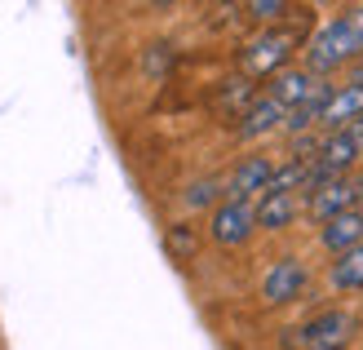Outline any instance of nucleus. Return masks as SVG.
<instances>
[{"label": "nucleus", "mask_w": 363, "mask_h": 350, "mask_svg": "<svg viewBox=\"0 0 363 350\" xmlns=\"http://www.w3.org/2000/svg\"><path fill=\"white\" fill-rule=\"evenodd\" d=\"M306 40L301 27H266L240 49V67L248 80H275L279 71H288V58L297 53V45Z\"/></svg>", "instance_id": "1"}, {"label": "nucleus", "mask_w": 363, "mask_h": 350, "mask_svg": "<svg viewBox=\"0 0 363 350\" xmlns=\"http://www.w3.org/2000/svg\"><path fill=\"white\" fill-rule=\"evenodd\" d=\"M359 53H363V35L354 31L350 18L341 13V18L323 23L311 35V45H306V71H311V76H323V71H337V67L354 62Z\"/></svg>", "instance_id": "2"}, {"label": "nucleus", "mask_w": 363, "mask_h": 350, "mask_svg": "<svg viewBox=\"0 0 363 350\" xmlns=\"http://www.w3.org/2000/svg\"><path fill=\"white\" fill-rule=\"evenodd\" d=\"M350 341H354V319L346 310H319L315 319H306L297 328L301 350H346Z\"/></svg>", "instance_id": "3"}, {"label": "nucleus", "mask_w": 363, "mask_h": 350, "mask_svg": "<svg viewBox=\"0 0 363 350\" xmlns=\"http://www.w3.org/2000/svg\"><path fill=\"white\" fill-rule=\"evenodd\" d=\"M257 231V209L252 204H240V199H222L208 217V239L222 248H235V244H248V235Z\"/></svg>", "instance_id": "4"}, {"label": "nucleus", "mask_w": 363, "mask_h": 350, "mask_svg": "<svg viewBox=\"0 0 363 350\" xmlns=\"http://www.w3.org/2000/svg\"><path fill=\"white\" fill-rule=\"evenodd\" d=\"M279 164L270 155H248L235 164V173L226 177V199H240V204H257V199L270 191V177H275Z\"/></svg>", "instance_id": "5"}, {"label": "nucleus", "mask_w": 363, "mask_h": 350, "mask_svg": "<svg viewBox=\"0 0 363 350\" xmlns=\"http://www.w3.org/2000/svg\"><path fill=\"white\" fill-rule=\"evenodd\" d=\"M350 209H359L354 177H328V182H319V187L306 195V213H311L315 222H333V217L350 213Z\"/></svg>", "instance_id": "6"}, {"label": "nucleus", "mask_w": 363, "mask_h": 350, "mask_svg": "<svg viewBox=\"0 0 363 350\" xmlns=\"http://www.w3.org/2000/svg\"><path fill=\"white\" fill-rule=\"evenodd\" d=\"M306 284H311V270H306L297 257H279L262 280V297H266V306H288L306 292Z\"/></svg>", "instance_id": "7"}, {"label": "nucleus", "mask_w": 363, "mask_h": 350, "mask_svg": "<svg viewBox=\"0 0 363 350\" xmlns=\"http://www.w3.org/2000/svg\"><path fill=\"white\" fill-rule=\"evenodd\" d=\"M359 151L363 146L341 128V133H323V146H319V160L311 164L315 182H328V177H350V169L359 164Z\"/></svg>", "instance_id": "8"}, {"label": "nucleus", "mask_w": 363, "mask_h": 350, "mask_svg": "<svg viewBox=\"0 0 363 350\" xmlns=\"http://www.w3.org/2000/svg\"><path fill=\"white\" fill-rule=\"evenodd\" d=\"M319 89H323V80H319V76H311L306 67H288V71H279V76L270 80V89H266V94L275 98V102L284 106V111H293V106L311 102V98L319 94Z\"/></svg>", "instance_id": "9"}, {"label": "nucleus", "mask_w": 363, "mask_h": 350, "mask_svg": "<svg viewBox=\"0 0 363 350\" xmlns=\"http://www.w3.org/2000/svg\"><path fill=\"white\" fill-rule=\"evenodd\" d=\"M359 116H363V80L333 89V98H328V106H323V120L319 124L328 128V133H341V128H350Z\"/></svg>", "instance_id": "10"}, {"label": "nucleus", "mask_w": 363, "mask_h": 350, "mask_svg": "<svg viewBox=\"0 0 363 350\" xmlns=\"http://www.w3.org/2000/svg\"><path fill=\"white\" fill-rule=\"evenodd\" d=\"M284 106L270 98V94H262L257 102L248 106V111H240V124H235V133H240L244 142H252V138H266V133H275V128H284Z\"/></svg>", "instance_id": "11"}, {"label": "nucleus", "mask_w": 363, "mask_h": 350, "mask_svg": "<svg viewBox=\"0 0 363 350\" xmlns=\"http://www.w3.org/2000/svg\"><path fill=\"white\" fill-rule=\"evenodd\" d=\"M319 244L328 248L333 257L363 248V213H359V209H350V213L333 217V222H323V231H319Z\"/></svg>", "instance_id": "12"}, {"label": "nucleus", "mask_w": 363, "mask_h": 350, "mask_svg": "<svg viewBox=\"0 0 363 350\" xmlns=\"http://www.w3.org/2000/svg\"><path fill=\"white\" fill-rule=\"evenodd\" d=\"M252 209H257V226L262 231H284L306 209V195H262Z\"/></svg>", "instance_id": "13"}, {"label": "nucleus", "mask_w": 363, "mask_h": 350, "mask_svg": "<svg viewBox=\"0 0 363 350\" xmlns=\"http://www.w3.org/2000/svg\"><path fill=\"white\" fill-rule=\"evenodd\" d=\"M333 284H337L341 292L363 288V248L341 253V257H337V262H333Z\"/></svg>", "instance_id": "14"}, {"label": "nucleus", "mask_w": 363, "mask_h": 350, "mask_svg": "<svg viewBox=\"0 0 363 350\" xmlns=\"http://www.w3.org/2000/svg\"><path fill=\"white\" fill-rule=\"evenodd\" d=\"M164 248L177 257V262H191V253L199 248V235H195V226H186V222H173V226H169V235H164Z\"/></svg>", "instance_id": "15"}, {"label": "nucleus", "mask_w": 363, "mask_h": 350, "mask_svg": "<svg viewBox=\"0 0 363 350\" xmlns=\"http://www.w3.org/2000/svg\"><path fill=\"white\" fill-rule=\"evenodd\" d=\"M222 187L226 182H217V177H199V182H191L186 187V195H182V204L186 209H217V195H222Z\"/></svg>", "instance_id": "16"}, {"label": "nucleus", "mask_w": 363, "mask_h": 350, "mask_svg": "<svg viewBox=\"0 0 363 350\" xmlns=\"http://www.w3.org/2000/svg\"><path fill=\"white\" fill-rule=\"evenodd\" d=\"M244 13L252 18V23H262V27H275L279 18L297 13V5H288V0H252V5H244Z\"/></svg>", "instance_id": "17"}, {"label": "nucleus", "mask_w": 363, "mask_h": 350, "mask_svg": "<svg viewBox=\"0 0 363 350\" xmlns=\"http://www.w3.org/2000/svg\"><path fill=\"white\" fill-rule=\"evenodd\" d=\"M169 62H173L169 45H151V53H147V71H155V76H164V71H169Z\"/></svg>", "instance_id": "18"}, {"label": "nucleus", "mask_w": 363, "mask_h": 350, "mask_svg": "<svg viewBox=\"0 0 363 350\" xmlns=\"http://www.w3.org/2000/svg\"><path fill=\"white\" fill-rule=\"evenodd\" d=\"M346 18H350V23H354V31H359V35H363V5H354V9H350V13H346Z\"/></svg>", "instance_id": "19"}, {"label": "nucleus", "mask_w": 363, "mask_h": 350, "mask_svg": "<svg viewBox=\"0 0 363 350\" xmlns=\"http://www.w3.org/2000/svg\"><path fill=\"white\" fill-rule=\"evenodd\" d=\"M346 133H350V138H354V142H359V146H363V116H359V120H354V124H350V128H346Z\"/></svg>", "instance_id": "20"}, {"label": "nucleus", "mask_w": 363, "mask_h": 350, "mask_svg": "<svg viewBox=\"0 0 363 350\" xmlns=\"http://www.w3.org/2000/svg\"><path fill=\"white\" fill-rule=\"evenodd\" d=\"M354 187H359V209H363V177H354Z\"/></svg>", "instance_id": "21"}]
</instances>
